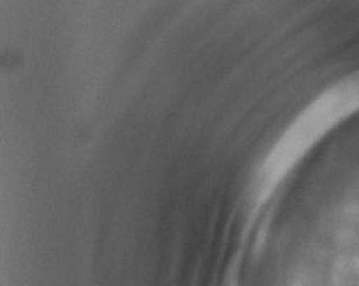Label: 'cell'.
Listing matches in <instances>:
<instances>
[{
	"mask_svg": "<svg viewBox=\"0 0 359 286\" xmlns=\"http://www.w3.org/2000/svg\"><path fill=\"white\" fill-rule=\"evenodd\" d=\"M359 107V79L337 83L306 107L291 123L271 150L255 177V196H269L291 167L309 152L332 126Z\"/></svg>",
	"mask_w": 359,
	"mask_h": 286,
	"instance_id": "1",
	"label": "cell"
}]
</instances>
